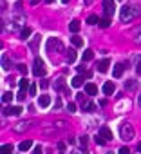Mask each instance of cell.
Returning a JSON list of instances; mask_svg holds the SVG:
<instances>
[{"label": "cell", "instance_id": "obj_1", "mask_svg": "<svg viewBox=\"0 0 141 154\" xmlns=\"http://www.w3.org/2000/svg\"><path fill=\"white\" fill-rule=\"evenodd\" d=\"M120 16H121V22H130L136 16H139V7H136V6H125V7H121Z\"/></svg>", "mask_w": 141, "mask_h": 154}, {"label": "cell", "instance_id": "obj_2", "mask_svg": "<svg viewBox=\"0 0 141 154\" xmlns=\"http://www.w3.org/2000/svg\"><path fill=\"white\" fill-rule=\"evenodd\" d=\"M120 138L121 140H125V141H130L132 138H134V127L130 125V123H121L120 125Z\"/></svg>", "mask_w": 141, "mask_h": 154}, {"label": "cell", "instance_id": "obj_3", "mask_svg": "<svg viewBox=\"0 0 141 154\" xmlns=\"http://www.w3.org/2000/svg\"><path fill=\"white\" fill-rule=\"evenodd\" d=\"M33 74L38 76V78H43L45 76V67H43V60L42 58H35V65H33Z\"/></svg>", "mask_w": 141, "mask_h": 154}, {"label": "cell", "instance_id": "obj_4", "mask_svg": "<svg viewBox=\"0 0 141 154\" xmlns=\"http://www.w3.org/2000/svg\"><path fill=\"white\" fill-rule=\"evenodd\" d=\"M47 49H49V51L56 49V53H63V51H65L63 43H62L58 38H49V40H47Z\"/></svg>", "mask_w": 141, "mask_h": 154}, {"label": "cell", "instance_id": "obj_5", "mask_svg": "<svg viewBox=\"0 0 141 154\" xmlns=\"http://www.w3.org/2000/svg\"><path fill=\"white\" fill-rule=\"evenodd\" d=\"M103 7H105V16H112L114 11H116V4H114V0H103Z\"/></svg>", "mask_w": 141, "mask_h": 154}, {"label": "cell", "instance_id": "obj_6", "mask_svg": "<svg viewBox=\"0 0 141 154\" xmlns=\"http://www.w3.org/2000/svg\"><path fill=\"white\" fill-rule=\"evenodd\" d=\"M123 71H125V63H116L114 69H112V76H114V78H121Z\"/></svg>", "mask_w": 141, "mask_h": 154}, {"label": "cell", "instance_id": "obj_7", "mask_svg": "<svg viewBox=\"0 0 141 154\" xmlns=\"http://www.w3.org/2000/svg\"><path fill=\"white\" fill-rule=\"evenodd\" d=\"M4 114H6V116H7V114L18 116V114H22V107H20V105H16V107H6V109H4Z\"/></svg>", "mask_w": 141, "mask_h": 154}, {"label": "cell", "instance_id": "obj_8", "mask_svg": "<svg viewBox=\"0 0 141 154\" xmlns=\"http://www.w3.org/2000/svg\"><path fill=\"white\" fill-rule=\"evenodd\" d=\"M114 91H116V85H114L112 82H105V83H103V93H105L107 96H110Z\"/></svg>", "mask_w": 141, "mask_h": 154}, {"label": "cell", "instance_id": "obj_9", "mask_svg": "<svg viewBox=\"0 0 141 154\" xmlns=\"http://www.w3.org/2000/svg\"><path fill=\"white\" fill-rule=\"evenodd\" d=\"M98 134H101V136H103L107 141H109V140H112V130H110L107 125H103V127L100 129V133H98Z\"/></svg>", "mask_w": 141, "mask_h": 154}, {"label": "cell", "instance_id": "obj_10", "mask_svg": "<svg viewBox=\"0 0 141 154\" xmlns=\"http://www.w3.org/2000/svg\"><path fill=\"white\" fill-rule=\"evenodd\" d=\"M109 65H110V62L105 58V60L98 62V65H96V67H98V71H100V73H107V71H109Z\"/></svg>", "mask_w": 141, "mask_h": 154}, {"label": "cell", "instance_id": "obj_11", "mask_svg": "<svg viewBox=\"0 0 141 154\" xmlns=\"http://www.w3.org/2000/svg\"><path fill=\"white\" fill-rule=\"evenodd\" d=\"M38 105L40 107H49L51 105V96L49 94H42L40 100H38Z\"/></svg>", "mask_w": 141, "mask_h": 154}, {"label": "cell", "instance_id": "obj_12", "mask_svg": "<svg viewBox=\"0 0 141 154\" xmlns=\"http://www.w3.org/2000/svg\"><path fill=\"white\" fill-rule=\"evenodd\" d=\"M27 129H29V122H18V123L15 125V130H16V133H26Z\"/></svg>", "mask_w": 141, "mask_h": 154}, {"label": "cell", "instance_id": "obj_13", "mask_svg": "<svg viewBox=\"0 0 141 154\" xmlns=\"http://www.w3.org/2000/svg\"><path fill=\"white\" fill-rule=\"evenodd\" d=\"M54 91H58V93L65 91V78H58L54 82Z\"/></svg>", "mask_w": 141, "mask_h": 154}, {"label": "cell", "instance_id": "obj_14", "mask_svg": "<svg viewBox=\"0 0 141 154\" xmlns=\"http://www.w3.org/2000/svg\"><path fill=\"white\" fill-rule=\"evenodd\" d=\"M38 46H40V35H36V36L29 42V49H31V51H38Z\"/></svg>", "mask_w": 141, "mask_h": 154}, {"label": "cell", "instance_id": "obj_15", "mask_svg": "<svg viewBox=\"0 0 141 154\" xmlns=\"http://www.w3.org/2000/svg\"><path fill=\"white\" fill-rule=\"evenodd\" d=\"M125 89L127 91H136L137 89V80H127L125 82Z\"/></svg>", "mask_w": 141, "mask_h": 154}, {"label": "cell", "instance_id": "obj_16", "mask_svg": "<svg viewBox=\"0 0 141 154\" xmlns=\"http://www.w3.org/2000/svg\"><path fill=\"white\" fill-rule=\"evenodd\" d=\"M82 109H83V111H87V113H92L94 109H96V105H94L92 102H82Z\"/></svg>", "mask_w": 141, "mask_h": 154}, {"label": "cell", "instance_id": "obj_17", "mask_svg": "<svg viewBox=\"0 0 141 154\" xmlns=\"http://www.w3.org/2000/svg\"><path fill=\"white\" fill-rule=\"evenodd\" d=\"M85 93L92 96V94H96V93H98V87L94 85V83H87V85H85Z\"/></svg>", "mask_w": 141, "mask_h": 154}, {"label": "cell", "instance_id": "obj_18", "mask_svg": "<svg viewBox=\"0 0 141 154\" xmlns=\"http://www.w3.org/2000/svg\"><path fill=\"white\" fill-rule=\"evenodd\" d=\"M80 27H82V24H80L78 20H73V22L69 24V29H70V33H78V31H80Z\"/></svg>", "mask_w": 141, "mask_h": 154}, {"label": "cell", "instance_id": "obj_19", "mask_svg": "<svg viewBox=\"0 0 141 154\" xmlns=\"http://www.w3.org/2000/svg\"><path fill=\"white\" fill-rule=\"evenodd\" d=\"M65 58H67L69 63H73V62L76 60V51H74V49H69V51L65 53Z\"/></svg>", "mask_w": 141, "mask_h": 154}, {"label": "cell", "instance_id": "obj_20", "mask_svg": "<svg viewBox=\"0 0 141 154\" xmlns=\"http://www.w3.org/2000/svg\"><path fill=\"white\" fill-rule=\"evenodd\" d=\"M70 42H73L74 47H82L83 46V38L82 36H70Z\"/></svg>", "mask_w": 141, "mask_h": 154}, {"label": "cell", "instance_id": "obj_21", "mask_svg": "<svg viewBox=\"0 0 141 154\" xmlns=\"http://www.w3.org/2000/svg\"><path fill=\"white\" fill-rule=\"evenodd\" d=\"M31 145H33V141H31V140H26V141H22V143L18 145V149L26 152V150H29V149H31Z\"/></svg>", "mask_w": 141, "mask_h": 154}, {"label": "cell", "instance_id": "obj_22", "mask_svg": "<svg viewBox=\"0 0 141 154\" xmlns=\"http://www.w3.org/2000/svg\"><path fill=\"white\" fill-rule=\"evenodd\" d=\"M31 33H33V31H31V27H23V29H22V33H20V38H22V40H27Z\"/></svg>", "mask_w": 141, "mask_h": 154}, {"label": "cell", "instance_id": "obj_23", "mask_svg": "<svg viewBox=\"0 0 141 154\" xmlns=\"http://www.w3.org/2000/svg\"><path fill=\"white\" fill-rule=\"evenodd\" d=\"M18 85H20V89H29V80L26 78V76H23V78H20V82H18Z\"/></svg>", "mask_w": 141, "mask_h": 154}, {"label": "cell", "instance_id": "obj_24", "mask_svg": "<svg viewBox=\"0 0 141 154\" xmlns=\"http://www.w3.org/2000/svg\"><path fill=\"white\" fill-rule=\"evenodd\" d=\"M70 83H73V87H82V85H83V78H82V76H74Z\"/></svg>", "mask_w": 141, "mask_h": 154}, {"label": "cell", "instance_id": "obj_25", "mask_svg": "<svg viewBox=\"0 0 141 154\" xmlns=\"http://www.w3.org/2000/svg\"><path fill=\"white\" fill-rule=\"evenodd\" d=\"M87 24H90V26H94V24H100V18H98V15H90V16L87 18Z\"/></svg>", "mask_w": 141, "mask_h": 154}, {"label": "cell", "instance_id": "obj_26", "mask_svg": "<svg viewBox=\"0 0 141 154\" xmlns=\"http://www.w3.org/2000/svg\"><path fill=\"white\" fill-rule=\"evenodd\" d=\"M110 26V18L109 16H103L101 20H100V27H103V29H107Z\"/></svg>", "mask_w": 141, "mask_h": 154}, {"label": "cell", "instance_id": "obj_27", "mask_svg": "<svg viewBox=\"0 0 141 154\" xmlns=\"http://www.w3.org/2000/svg\"><path fill=\"white\" fill-rule=\"evenodd\" d=\"M11 100H13V93H9V91L2 93V102H4V103H9Z\"/></svg>", "mask_w": 141, "mask_h": 154}, {"label": "cell", "instance_id": "obj_28", "mask_svg": "<svg viewBox=\"0 0 141 154\" xmlns=\"http://www.w3.org/2000/svg\"><path fill=\"white\" fill-rule=\"evenodd\" d=\"M9 67H11V62H9V58L4 55V56H2V69H4V71H7Z\"/></svg>", "mask_w": 141, "mask_h": 154}, {"label": "cell", "instance_id": "obj_29", "mask_svg": "<svg viewBox=\"0 0 141 154\" xmlns=\"http://www.w3.org/2000/svg\"><path fill=\"white\" fill-rule=\"evenodd\" d=\"M23 22H26V16H23L22 13H18V15L15 16V24H16V26H22Z\"/></svg>", "mask_w": 141, "mask_h": 154}, {"label": "cell", "instance_id": "obj_30", "mask_svg": "<svg viewBox=\"0 0 141 154\" xmlns=\"http://www.w3.org/2000/svg\"><path fill=\"white\" fill-rule=\"evenodd\" d=\"M92 58H94V51H90V49H89V51H85V53H83V60H85V62H90Z\"/></svg>", "mask_w": 141, "mask_h": 154}, {"label": "cell", "instance_id": "obj_31", "mask_svg": "<svg viewBox=\"0 0 141 154\" xmlns=\"http://www.w3.org/2000/svg\"><path fill=\"white\" fill-rule=\"evenodd\" d=\"M54 127H56V129H67L69 125H67V122H63V120H58V122H54Z\"/></svg>", "mask_w": 141, "mask_h": 154}, {"label": "cell", "instance_id": "obj_32", "mask_svg": "<svg viewBox=\"0 0 141 154\" xmlns=\"http://www.w3.org/2000/svg\"><path fill=\"white\" fill-rule=\"evenodd\" d=\"M11 152H13V145L11 143H7V145L2 147V154H11Z\"/></svg>", "mask_w": 141, "mask_h": 154}, {"label": "cell", "instance_id": "obj_33", "mask_svg": "<svg viewBox=\"0 0 141 154\" xmlns=\"http://www.w3.org/2000/svg\"><path fill=\"white\" fill-rule=\"evenodd\" d=\"M67 111H69L70 114H73V113H76V111H78V109H76V103H73V102H70V103H67Z\"/></svg>", "mask_w": 141, "mask_h": 154}, {"label": "cell", "instance_id": "obj_34", "mask_svg": "<svg viewBox=\"0 0 141 154\" xmlns=\"http://www.w3.org/2000/svg\"><path fill=\"white\" fill-rule=\"evenodd\" d=\"M94 141H96V143H98V145H103V143H105V141H107V140H105V138H103V136H101V134H98V136H96V138H94Z\"/></svg>", "mask_w": 141, "mask_h": 154}, {"label": "cell", "instance_id": "obj_35", "mask_svg": "<svg viewBox=\"0 0 141 154\" xmlns=\"http://www.w3.org/2000/svg\"><path fill=\"white\" fill-rule=\"evenodd\" d=\"M18 102H23V100H26V89H20V93H18Z\"/></svg>", "mask_w": 141, "mask_h": 154}, {"label": "cell", "instance_id": "obj_36", "mask_svg": "<svg viewBox=\"0 0 141 154\" xmlns=\"http://www.w3.org/2000/svg\"><path fill=\"white\" fill-rule=\"evenodd\" d=\"M18 71L23 74V76H26L27 74V67H26V65H23V63H18Z\"/></svg>", "mask_w": 141, "mask_h": 154}, {"label": "cell", "instance_id": "obj_37", "mask_svg": "<svg viewBox=\"0 0 141 154\" xmlns=\"http://www.w3.org/2000/svg\"><path fill=\"white\" fill-rule=\"evenodd\" d=\"M117 154H130V149L129 147H121L120 150H117Z\"/></svg>", "mask_w": 141, "mask_h": 154}, {"label": "cell", "instance_id": "obj_38", "mask_svg": "<svg viewBox=\"0 0 141 154\" xmlns=\"http://www.w3.org/2000/svg\"><path fill=\"white\" fill-rule=\"evenodd\" d=\"M27 91H29V94H36V85H35V83H31Z\"/></svg>", "mask_w": 141, "mask_h": 154}, {"label": "cell", "instance_id": "obj_39", "mask_svg": "<svg viewBox=\"0 0 141 154\" xmlns=\"http://www.w3.org/2000/svg\"><path fill=\"white\" fill-rule=\"evenodd\" d=\"M40 87H42V89H47V87H49V82H47V80H40Z\"/></svg>", "mask_w": 141, "mask_h": 154}, {"label": "cell", "instance_id": "obj_40", "mask_svg": "<svg viewBox=\"0 0 141 154\" xmlns=\"http://www.w3.org/2000/svg\"><path fill=\"white\" fill-rule=\"evenodd\" d=\"M80 143H82V145L85 147V145L89 143V138H87V136H80Z\"/></svg>", "mask_w": 141, "mask_h": 154}, {"label": "cell", "instance_id": "obj_41", "mask_svg": "<svg viewBox=\"0 0 141 154\" xmlns=\"http://www.w3.org/2000/svg\"><path fill=\"white\" fill-rule=\"evenodd\" d=\"M42 150H43V149H42V145H36V147H35V150H33V154H42Z\"/></svg>", "mask_w": 141, "mask_h": 154}, {"label": "cell", "instance_id": "obj_42", "mask_svg": "<svg viewBox=\"0 0 141 154\" xmlns=\"http://www.w3.org/2000/svg\"><path fill=\"white\" fill-rule=\"evenodd\" d=\"M136 71L141 74V58H137V63H136Z\"/></svg>", "mask_w": 141, "mask_h": 154}, {"label": "cell", "instance_id": "obj_43", "mask_svg": "<svg viewBox=\"0 0 141 154\" xmlns=\"http://www.w3.org/2000/svg\"><path fill=\"white\" fill-rule=\"evenodd\" d=\"M54 107H56V109H60V107H62V100H60V98H56V100H54Z\"/></svg>", "mask_w": 141, "mask_h": 154}, {"label": "cell", "instance_id": "obj_44", "mask_svg": "<svg viewBox=\"0 0 141 154\" xmlns=\"http://www.w3.org/2000/svg\"><path fill=\"white\" fill-rule=\"evenodd\" d=\"M69 154H83V152H82V150H80V149H74V150H70V152H69Z\"/></svg>", "mask_w": 141, "mask_h": 154}, {"label": "cell", "instance_id": "obj_45", "mask_svg": "<svg viewBox=\"0 0 141 154\" xmlns=\"http://www.w3.org/2000/svg\"><path fill=\"white\" fill-rule=\"evenodd\" d=\"M76 100L78 102H83V94H76Z\"/></svg>", "mask_w": 141, "mask_h": 154}, {"label": "cell", "instance_id": "obj_46", "mask_svg": "<svg viewBox=\"0 0 141 154\" xmlns=\"http://www.w3.org/2000/svg\"><path fill=\"white\" fill-rule=\"evenodd\" d=\"M83 4H85V6H90V4H92V0H83Z\"/></svg>", "mask_w": 141, "mask_h": 154}, {"label": "cell", "instance_id": "obj_47", "mask_svg": "<svg viewBox=\"0 0 141 154\" xmlns=\"http://www.w3.org/2000/svg\"><path fill=\"white\" fill-rule=\"evenodd\" d=\"M38 2H40V0H31V4H33V6H36Z\"/></svg>", "mask_w": 141, "mask_h": 154}, {"label": "cell", "instance_id": "obj_48", "mask_svg": "<svg viewBox=\"0 0 141 154\" xmlns=\"http://www.w3.org/2000/svg\"><path fill=\"white\" fill-rule=\"evenodd\" d=\"M134 33H141V27H136V29H134Z\"/></svg>", "mask_w": 141, "mask_h": 154}, {"label": "cell", "instance_id": "obj_49", "mask_svg": "<svg viewBox=\"0 0 141 154\" xmlns=\"http://www.w3.org/2000/svg\"><path fill=\"white\" fill-rule=\"evenodd\" d=\"M137 150H139V152H141V141H139V143H137Z\"/></svg>", "mask_w": 141, "mask_h": 154}, {"label": "cell", "instance_id": "obj_50", "mask_svg": "<svg viewBox=\"0 0 141 154\" xmlns=\"http://www.w3.org/2000/svg\"><path fill=\"white\" fill-rule=\"evenodd\" d=\"M45 2H47V4H53V2H54V0H45Z\"/></svg>", "mask_w": 141, "mask_h": 154}, {"label": "cell", "instance_id": "obj_51", "mask_svg": "<svg viewBox=\"0 0 141 154\" xmlns=\"http://www.w3.org/2000/svg\"><path fill=\"white\" fill-rule=\"evenodd\" d=\"M136 42H141V36H136Z\"/></svg>", "mask_w": 141, "mask_h": 154}, {"label": "cell", "instance_id": "obj_52", "mask_svg": "<svg viewBox=\"0 0 141 154\" xmlns=\"http://www.w3.org/2000/svg\"><path fill=\"white\" fill-rule=\"evenodd\" d=\"M137 102H139V105H141V94H139V100H137Z\"/></svg>", "mask_w": 141, "mask_h": 154}, {"label": "cell", "instance_id": "obj_53", "mask_svg": "<svg viewBox=\"0 0 141 154\" xmlns=\"http://www.w3.org/2000/svg\"><path fill=\"white\" fill-rule=\"evenodd\" d=\"M62 2H63V4H67V2H69V0H62Z\"/></svg>", "mask_w": 141, "mask_h": 154}]
</instances>
